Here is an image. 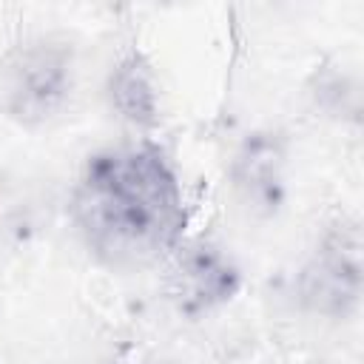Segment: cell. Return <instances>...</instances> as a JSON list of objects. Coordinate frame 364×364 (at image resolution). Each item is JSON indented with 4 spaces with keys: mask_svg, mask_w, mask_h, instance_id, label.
Returning <instances> with one entry per match:
<instances>
[{
    "mask_svg": "<svg viewBox=\"0 0 364 364\" xmlns=\"http://www.w3.org/2000/svg\"><path fill=\"white\" fill-rule=\"evenodd\" d=\"M71 222L108 267H145L185 239V193L171 156L148 136L97 148L80 165Z\"/></svg>",
    "mask_w": 364,
    "mask_h": 364,
    "instance_id": "cell-1",
    "label": "cell"
},
{
    "mask_svg": "<svg viewBox=\"0 0 364 364\" xmlns=\"http://www.w3.org/2000/svg\"><path fill=\"white\" fill-rule=\"evenodd\" d=\"M80 85V57L71 37L43 31L23 40L0 68V111L26 131L57 122Z\"/></svg>",
    "mask_w": 364,
    "mask_h": 364,
    "instance_id": "cell-2",
    "label": "cell"
},
{
    "mask_svg": "<svg viewBox=\"0 0 364 364\" xmlns=\"http://www.w3.org/2000/svg\"><path fill=\"white\" fill-rule=\"evenodd\" d=\"M364 296V236L355 216H336L293 276L296 307L318 321H353Z\"/></svg>",
    "mask_w": 364,
    "mask_h": 364,
    "instance_id": "cell-3",
    "label": "cell"
},
{
    "mask_svg": "<svg viewBox=\"0 0 364 364\" xmlns=\"http://www.w3.org/2000/svg\"><path fill=\"white\" fill-rule=\"evenodd\" d=\"M228 188L250 219H276L290 196V145L276 128L247 131L228 159Z\"/></svg>",
    "mask_w": 364,
    "mask_h": 364,
    "instance_id": "cell-4",
    "label": "cell"
},
{
    "mask_svg": "<svg viewBox=\"0 0 364 364\" xmlns=\"http://www.w3.org/2000/svg\"><path fill=\"white\" fill-rule=\"evenodd\" d=\"M168 259V299L182 316H210L228 307L245 287L239 259L213 239L182 242Z\"/></svg>",
    "mask_w": 364,
    "mask_h": 364,
    "instance_id": "cell-5",
    "label": "cell"
},
{
    "mask_svg": "<svg viewBox=\"0 0 364 364\" xmlns=\"http://www.w3.org/2000/svg\"><path fill=\"white\" fill-rule=\"evenodd\" d=\"M102 97L108 111L131 131L151 134L162 117V88L154 63L136 48H125L105 71Z\"/></svg>",
    "mask_w": 364,
    "mask_h": 364,
    "instance_id": "cell-6",
    "label": "cell"
},
{
    "mask_svg": "<svg viewBox=\"0 0 364 364\" xmlns=\"http://www.w3.org/2000/svg\"><path fill=\"white\" fill-rule=\"evenodd\" d=\"M304 97L321 119L338 125L361 122V80L353 68L338 60H324L310 71L304 82Z\"/></svg>",
    "mask_w": 364,
    "mask_h": 364,
    "instance_id": "cell-7",
    "label": "cell"
},
{
    "mask_svg": "<svg viewBox=\"0 0 364 364\" xmlns=\"http://www.w3.org/2000/svg\"><path fill=\"white\" fill-rule=\"evenodd\" d=\"M136 364H162V361H154V358H142V361H136Z\"/></svg>",
    "mask_w": 364,
    "mask_h": 364,
    "instance_id": "cell-8",
    "label": "cell"
},
{
    "mask_svg": "<svg viewBox=\"0 0 364 364\" xmlns=\"http://www.w3.org/2000/svg\"><path fill=\"white\" fill-rule=\"evenodd\" d=\"M313 364H336V361H313Z\"/></svg>",
    "mask_w": 364,
    "mask_h": 364,
    "instance_id": "cell-9",
    "label": "cell"
}]
</instances>
